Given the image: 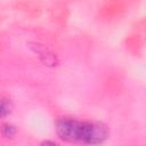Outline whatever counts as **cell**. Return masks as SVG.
<instances>
[{"instance_id":"cell-1","label":"cell","mask_w":146,"mask_h":146,"mask_svg":"<svg viewBox=\"0 0 146 146\" xmlns=\"http://www.w3.org/2000/svg\"><path fill=\"white\" fill-rule=\"evenodd\" d=\"M55 130L62 140L72 144L97 145L104 143L110 136V130L103 122L74 117H59L55 123Z\"/></svg>"},{"instance_id":"cell-2","label":"cell","mask_w":146,"mask_h":146,"mask_svg":"<svg viewBox=\"0 0 146 146\" xmlns=\"http://www.w3.org/2000/svg\"><path fill=\"white\" fill-rule=\"evenodd\" d=\"M30 48L38 55V57L40 58V60L48 66H55L58 64V58L57 56L51 52L47 47H44L43 44L40 43H30Z\"/></svg>"},{"instance_id":"cell-3","label":"cell","mask_w":146,"mask_h":146,"mask_svg":"<svg viewBox=\"0 0 146 146\" xmlns=\"http://www.w3.org/2000/svg\"><path fill=\"white\" fill-rule=\"evenodd\" d=\"M1 131H2V135L6 138H10L16 133V128L11 124H3L2 128H1Z\"/></svg>"},{"instance_id":"cell-4","label":"cell","mask_w":146,"mask_h":146,"mask_svg":"<svg viewBox=\"0 0 146 146\" xmlns=\"http://www.w3.org/2000/svg\"><path fill=\"white\" fill-rule=\"evenodd\" d=\"M11 112V106L8 102L0 100V119L7 116Z\"/></svg>"},{"instance_id":"cell-5","label":"cell","mask_w":146,"mask_h":146,"mask_svg":"<svg viewBox=\"0 0 146 146\" xmlns=\"http://www.w3.org/2000/svg\"><path fill=\"white\" fill-rule=\"evenodd\" d=\"M42 144H44V145H47V144H51V145H56V143H55V141H43Z\"/></svg>"}]
</instances>
